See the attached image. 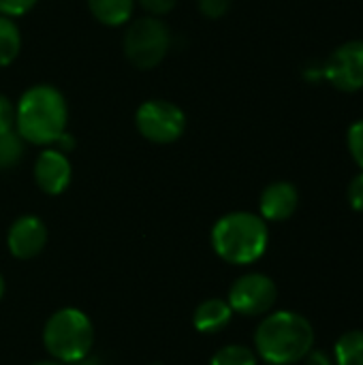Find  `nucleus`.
Wrapping results in <instances>:
<instances>
[{
	"label": "nucleus",
	"mask_w": 363,
	"mask_h": 365,
	"mask_svg": "<svg viewBox=\"0 0 363 365\" xmlns=\"http://www.w3.org/2000/svg\"><path fill=\"white\" fill-rule=\"evenodd\" d=\"M39 0H0V15H6V17H19V15H26L28 11L34 9Z\"/></svg>",
	"instance_id": "19"
},
{
	"label": "nucleus",
	"mask_w": 363,
	"mask_h": 365,
	"mask_svg": "<svg viewBox=\"0 0 363 365\" xmlns=\"http://www.w3.org/2000/svg\"><path fill=\"white\" fill-rule=\"evenodd\" d=\"M94 329L90 319L75 308L58 310L49 317L43 329V344L47 353L60 364H73L90 355Z\"/></svg>",
	"instance_id": "4"
},
{
	"label": "nucleus",
	"mask_w": 363,
	"mask_h": 365,
	"mask_svg": "<svg viewBox=\"0 0 363 365\" xmlns=\"http://www.w3.org/2000/svg\"><path fill=\"white\" fill-rule=\"evenodd\" d=\"M15 130V105L0 94V133Z\"/></svg>",
	"instance_id": "21"
},
{
	"label": "nucleus",
	"mask_w": 363,
	"mask_h": 365,
	"mask_svg": "<svg viewBox=\"0 0 363 365\" xmlns=\"http://www.w3.org/2000/svg\"><path fill=\"white\" fill-rule=\"evenodd\" d=\"M154 365H160V364H154Z\"/></svg>",
	"instance_id": "28"
},
{
	"label": "nucleus",
	"mask_w": 363,
	"mask_h": 365,
	"mask_svg": "<svg viewBox=\"0 0 363 365\" xmlns=\"http://www.w3.org/2000/svg\"><path fill=\"white\" fill-rule=\"evenodd\" d=\"M171 45V32L158 17L135 19L124 34V53L137 68H154Z\"/></svg>",
	"instance_id": "5"
},
{
	"label": "nucleus",
	"mask_w": 363,
	"mask_h": 365,
	"mask_svg": "<svg viewBox=\"0 0 363 365\" xmlns=\"http://www.w3.org/2000/svg\"><path fill=\"white\" fill-rule=\"evenodd\" d=\"M90 13L105 26H122L133 17L135 0H88Z\"/></svg>",
	"instance_id": "13"
},
{
	"label": "nucleus",
	"mask_w": 363,
	"mask_h": 365,
	"mask_svg": "<svg viewBox=\"0 0 363 365\" xmlns=\"http://www.w3.org/2000/svg\"><path fill=\"white\" fill-rule=\"evenodd\" d=\"M9 250L17 259L36 257L47 244V229L36 216H21L9 229Z\"/></svg>",
	"instance_id": "10"
},
{
	"label": "nucleus",
	"mask_w": 363,
	"mask_h": 365,
	"mask_svg": "<svg viewBox=\"0 0 363 365\" xmlns=\"http://www.w3.org/2000/svg\"><path fill=\"white\" fill-rule=\"evenodd\" d=\"M270 244L265 220L252 212H231L212 229V246L220 259L233 265L259 261Z\"/></svg>",
	"instance_id": "3"
},
{
	"label": "nucleus",
	"mask_w": 363,
	"mask_h": 365,
	"mask_svg": "<svg viewBox=\"0 0 363 365\" xmlns=\"http://www.w3.org/2000/svg\"><path fill=\"white\" fill-rule=\"evenodd\" d=\"M255 346L270 365L300 364L315 349V327L297 312H274L259 323Z\"/></svg>",
	"instance_id": "1"
},
{
	"label": "nucleus",
	"mask_w": 363,
	"mask_h": 365,
	"mask_svg": "<svg viewBox=\"0 0 363 365\" xmlns=\"http://www.w3.org/2000/svg\"><path fill=\"white\" fill-rule=\"evenodd\" d=\"M73 167L64 152L60 150H45L39 154L34 163V180L36 186L47 195H60L71 184Z\"/></svg>",
	"instance_id": "9"
},
{
	"label": "nucleus",
	"mask_w": 363,
	"mask_h": 365,
	"mask_svg": "<svg viewBox=\"0 0 363 365\" xmlns=\"http://www.w3.org/2000/svg\"><path fill=\"white\" fill-rule=\"evenodd\" d=\"M68 107L62 92L53 86L39 83L28 88L15 107V130L34 145L53 143L66 128Z\"/></svg>",
	"instance_id": "2"
},
{
	"label": "nucleus",
	"mask_w": 363,
	"mask_h": 365,
	"mask_svg": "<svg viewBox=\"0 0 363 365\" xmlns=\"http://www.w3.org/2000/svg\"><path fill=\"white\" fill-rule=\"evenodd\" d=\"M24 154V139L17 130L0 133V169H11Z\"/></svg>",
	"instance_id": "16"
},
{
	"label": "nucleus",
	"mask_w": 363,
	"mask_h": 365,
	"mask_svg": "<svg viewBox=\"0 0 363 365\" xmlns=\"http://www.w3.org/2000/svg\"><path fill=\"white\" fill-rule=\"evenodd\" d=\"M231 317H233V310H231L229 302L214 297V299L203 302L195 310L193 321H195V327L201 334H216V331L225 329L231 323Z\"/></svg>",
	"instance_id": "12"
},
{
	"label": "nucleus",
	"mask_w": 363,
	"mask_h": 365,
	"mask_svg": "<svg viewBox=\"0 0 363 365\" xmlns=\"http://www.w3.org/2000/svg\"><path fill=\"white\" fill-rule=\"evenodd\" d=\"M323 75L342 92H357L363 88V41L340 45L323 64Z\"/></svg>",
	"instance_id": "8"
},
{
	"label": "nucleus",
	"mask_w": 363,
	"mask_h": 365,
	"mask_svg": "<svg viewBox=\"0 0 363 365\" xmlns=\"http://www.w3.org/2000/svg\"><path fill=\"white\" fill-rule=\"evenodd\" d=\"M210 365H257V355L248 346L229 344L212 357Z\"/></svg>",
	"instance_id": "17"
},
{
	"label": "nucleus",
	"mask_w": 363,
	"mask_h": 365,
	"mask_svg": "<svg viewBox=\"0 0 363 365\" xmlns=\"http://www.w3.org/2000/svg\"><path fill=\"white\" fill-rule=\"evenodd\" d=\"M347 197H349V205L355 212H363V171L351 180L349 190H347Z\"/></svg>",
	"instance_id": "22"
},
{
	"label": "nucleus",
	"mask_w": 363,
	"mask_h": 365,
	"mask_svg": "<svg viewBox=\"0 0 363 365\" xmlns=\"http://www.w3.org/2000/svg\"><path fill=\"white\" fill-rule=\"evenodd\" d=\"M336 365H363V331L351 329L344 331L334 346Z\"/></svg>",
	"instance_id": "14"
},
{
	"label": "nucleus",
	"mask_w": 363,
	"mask_h": 365,
	"mask_svg": "<svg viewBox=\"0 0 363 365\" xmlns=\"http://www.w3.org/2000/svg\"><path fill=\"white\" fill-rule=\"evenodd\" d=\"M229 9H231V0H199V11L210 19L223 17Z\"/></svg>",
	"instance_id": "20"
},
{
	"label": "nucleus",
	"mask_w": 363,
	"mask_h": 365,
	"mask_svg": "<svg viewBox=\"0 0 363 365\" xmlns=\"http://www.w3.org/2000/svg\"><path fill=\"white\" fill-rule=\"evenodd\" d=\"M34 365H64V364H60V361H39V364H34Z\"/></svg>",
	"instance_id": "27"
},
{
	"label": "nucleus",
	"mask_w": 363,
	"mask_h": 365,
	"mask_svg": "<svg viewBox=\"0 0 363 365\" xmlns=\"http://www.w3.org/2000/svg\"><path fill=\"white\" fill-rule=\"evenodd\" d=\"M21 49V32L17 28V24L6 17L0 15V66H9Z\"/></svg>",
	"instance_id": "15"
},
{
	"label": "nucleus",
	"mask_w": 363,
	"mask_h": 365,
	"mask_svg": "<svg viewBox=\"0 0 363 365\" xmlns=\"http://www.w3.org/2000/svg\"><path fill=\"white\" fill-rule=\"evenodd\" d=\"M304 359H306V365H334V357L321 349H312Z\"/></svg>",
	"instance_id": "24"
},
{
	"label": "nucleus",
	"mask_w": 363,
	"mask_h": 365,
	"mask_svg": "<svg viewBox=\"0 0 363 365\" xmlns=\"http://www.w3.org/2000/svg\"><path fill=\"white\" fill-rule=\"evenodd\" d=\"M347 141H349V152H351V156L355 158V163L362 167L363 171V120L355 122V124L349 128Z\"/></svg>",
	"instance_id": "18"
},
{
	"label": "nucleus",
	"mask_w": 363,
	"mask_h": 365,
	"mask_svg": "<svg viewBox=\"0 0 363 365\" xmlns=\"http://www.w3.org/2000/svg\"><path fill=\"white\" fill-rule=\"evenodd\" d=\"M148 13H152L154 17L156 15H165V13H169L173 6H175V2L178 0H137Z\"/></svg>",
	"instance_id": "23"
},
{
	"label": "nucleus",
	"mask_w": 363,
	"mask_h": 365,
	"mask_svg": "<svg viewBox=\"0 0 363 365\" xmlns=\"http://www.w3.org/2000/svg\"><path fill=\"white\" fill-rule=\"evenodd\" d=\"M300 205V192L291 182H274L270 184L259 199V210L263 220L282 222L289 220Z\"/></svg>",
	"instance_id": "11"
},
{
	"label": "nucleus",
	"mask_w": 363,
	"mask_h": 365,
	"mask_svg": "<svg viewBox=\"0 0 363 365\" xmlns=\"http://www.w3.org/2000/svg\"><path fill=\"white\" fill-rule=\"evenodd\" d=\"M139 133L152 143H173L186 130V113L169 101H145L135 115Z\"/></svg>",
	"instance_id": "6"
},
{
	"label": "nucleus",
	"mask_w": 363,
	"mask_h": 365,
	"mask_svg": "<svg viewBox=\"0 0 363 365\" xmlns=\"http://www.w3.org/2000/svg\"><path fill=\"white\" fill-rule=\"evenodd\" d=\"M278 299L274 280L265 274H246L237 278L229 291V306L244 317L267 314Z\"/></svg>",
	"instance_id": "7"
},
{
	"label": "nucleus",
	"mask_w": 363,
	"mask_h": 365,
	"mask_svg": "<svg viewBox=\"0 0 363 365\" xmlns=\"http://www.w3.org/2000/svg\"><path fill=\"white\" fill-rule=\"evenodd\" d=\"M68 365H98V361L94 357H90V355H86V357H81V359H77V361H73V364Z\"/></svg>",
	"instance_id": "25"
},
{
	"label": "nucleus",
	"mask_w": 363,
	"mask_h": 365,
	"mask_svg": "<svg viewBox=\"0 0 363 365\" xmlns=\"http://www.w3.org/2000/svg\"><path fill=\"white\" fill-rule=\"evenodd\" d=\"M2 295H4V278L0 274V299H2Z\"/></svg>",
	"instance_id": "26"
}]
</instances>
